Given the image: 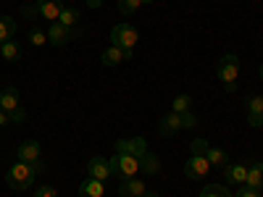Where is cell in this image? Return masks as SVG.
I'll use <instances>...</instances> for the list:
<instances>
[{
    "label": "cell",
    "instance_id": "37",
    "mask_svg": "<svg viewBox=\"0 0 263 197\" xmlns=\"http://www.w3.org/2000/svg\"><path fill=\"white\" fill-rule=\"evenodd\" d=\"M147 3H156V0H142V6H147Z\"/></svg>",
    "mask_w": 263,
    "mask_h": 197
},
{
    "label": "cell",
    "instance_id": "21",
    "mask_svg": "<svg viewBox=\"0 0 263 197\" xmlns=\"http://www.w3.org/2000/svg\"><path fill=\"white\" fill-rule=\"evenodd\" d=\"M13 34H16V21L11 16H0V45L8 42Z\"/></svg>",
    "mask_w": 263,
    "mask_h": 197
},
{
    "label": "cell",
    "instance_id": "19",
    "mask_svg": "<svg viewBox=\"0 0 263 197\" xmlns=\"http://www.w3.org/2000/svg\"><path fill=\"white\" fill-rule=\"evenodd\" d=\"M140 171L147 173V176L158 173V171H161V161H158V155H153V152H145V155L140 158Z\"/></svg>",
    "mask_w": 263,
    "mask_h": 197
},
{
    "label": "cell",
    "instance_id": "1",
    "mask_svg": "<svg viewBox=\"0 0 263 197\" xmlns=\"http://www.w3.org/2000/svg\"><path fill=\"white\" fill-rule=\"evenodd\" d=\"M34 168H32V163H24V161H18V163H13L11 168H8V176H6V182H8V187L11 189H18V192H24V189H29L32 184H34Z\"/></svg>",
    "mask_w": 263,
    "mask_h": 197
},
{
    "label": "cell",
    "instance_id": "9",
    "mask_svg": "<svg viewBox=\"0 0 263 197\" xmlns=\"http://www.w3.org/2000/svg\"><path fill=\"white\" fill-rule=\"evenodd\" d=\"M18 161H24V163H37L40 161V155H42V147H40V142H34V140H27V142H21L18 145Z\"/></svg>",
    "mask_w": 263,
    "mask_h": 197
},
{
    "label": "cell",
    "instance_id": "11",
    "mask_svg": "<svg viewBox=\"0 0 263 197\" xmlns=\"http://www.w3.org/2000/svg\"><path fill=\"white\" fill-rule=\"evenodd\" d=\"M158 131L163 137H171V134H177V131H182V113H166L158 124Z\"/></svg>",
    "mask_w": 263,
    "mask_h": 197
},
{
    "label": "cell",
    "instance_id": "8",
    "mask_svg": "<svg viewBox=\"0 0 263 197\" xmlns=\"http://www.w3.org/2000/svg\"><path fill=\"white\" fill-rule=\"evenodd\" d=\"M69 40H74V32L69 27H63L61 21H53L50 29H48V42L50 45H66Z\"/></svg>",
    "mask_w": 263,
    "mask_h": 197
},
{
    "label": "cell",
    "instance_id": "39",
    "mask_svg": "<svg viewBox=\"0 0 263 197\" xmlns=\"http://www.w3.org/2000/svg\"><path fill=\"white\" fill-rule=\"evenodd\" d=\"M87 3H90V0H87Z\"/></svg>",
    "mask_w": 263,
    "mask_h": 197
},
{
    "label": "cell",
    "instance_id": "38",
    "mask_svg": "<svg viewBox=\"0 0 263 197\" xmlns=\"http://www.w3.org/2000/svg\"><path fill=\"white\" fill-rule=\"evenodd\" d=\"M260 79H263V63H260Z\"/></svg>",
    "mask_w": 263,
    "mask_h": 197
},
{
    "label": "cell",
    "instance_id": "30",
    "mask_svg": "<svg viewBox=\"0 0 263 197\" xmlns=\"http://www.w3.org/2000/svg\"><path fill=\"white\" fill-rule=\"evenodd\" d=\"M234 197H263V194H260V189H250V187H245V184H242V187L237 189V194H234Z\"/></svg>",
    "mask_w": 263,
    "mask_h": 197
},
{
    "label": "cell",
    "instance_id": "20",
    "mask_svg": "<svg viewBox=\"0 0 263 197\" xmlns=\"http://www.w3.org/2000/svg\"><path fill=\"white\" fill-rule=\"evenodd\" d=\"M205 158H208L211 168H213V166H216V168H224V166H229V155H227L224 150H218V147H208Z\"/></svg>",
    "mask_w": 263,
    "mask_h": 197
},
{
    "label": "cell",
    "instance_id": "26",
    "mask_svg": "<svg viewBox=\"0 0 263 197\" xmlns=\"http://www.w3.org/2000/svg\"><path fill=\"white\" fill-rule=\"evenodd\" d=\"M208 147H211V145H208L205 140H200V137L190 142V152H192V155H205V152H208Z\"/></svg>",
    "mask_w": 263,
    "mask_h": 197
},
{
    "label": "cell",
    "instance_id": "22",
    "mask_svg": "<svg viewBox=\"0 0 263 197\" xmlns=\"http://www.w3.org/2000/svg\"><path fill=\"white\" fill-rule=\"evenodd\" d=\"M21 45L18 42H13V40H8V42H3V45H0V55H3L6 61H18L21 58Z\"/></svg>",
    "mask_w": 263,
    "mask_h": 197
},
{
    "label": "cell",
    "instance_id": "18",
    "mask_svg": "<svg viewBox=\"0 0 263 197\" xmlns=\"http://www.w3.org/2000/svg\"><path fill=\"white\" fill-rule=\"evenodd\" d=\"M58 21H61L63 27H69V29L74 32V27L82 21V16H79V11H77V8H71V6H63V11H61ZM74 34H77V32H74Z\"/></svg>",
    "mask_w": 263,
    "mask_h": 197
},
{
    "label": "cell",
    "instance_id": "23",
    "mask_svg": "<svg viewBox=\"0 0 263 197\" xmlns=\"http://www.w3.org/2000/svg\"><path fill=\"white\" fill-rule=\"evenodd\" d=\"M200 197H234V194L227 187H221V184H205L203 192H200Z\"/></svg>",
    "mask_w": 263,
    "mask_h": 197
},
{
    "label": "cell",
    "instance_id": "33",
    "mask_svg": "<svg viewBox=\"0 0 263 197\" xmlns=\"http://www.w3.org/2000/svg\"><path fill=\"white\" fill-rule=\"evenodd\" d=\"M21 13H24L27 18H37V16H40L37 6H32V3H24V6H21Z\"/></svg>",
    "mask_w": 263,
    "mask_h": 197
},
{
    "label": "cell",
    "instance_id": "17",
    "mask_svg": "<svg viewBox=\"0 0 263 197\" xmlns=\"http://www.w3.org/2000/svg\"><path fill=\"white\" fill-rule=\"evenodd\" d=\"M103 182H98V179H87V182H82L79 184V197H103Z\"/></svg>",
    "mask_w": 263,
    "mask_h": 197
},
{
    "label": "cell",
    "instance_id": "24",
    "mask_svg": "<svg viewBox=\"0 0 263 197\" xmlns=\"http://www.w3.org/2000/svg\"><path fill=\"white\" fill-rule=\"evenodd\" d=\"M190 105H192V97L190 95H179V97H174V108H171V111L174 113H184V111H190Z\"/></svg>",
    "mask_w": 263,
    "mask_h": 197
},
{
    "label": "cell",
    "instance_id": "29",
    "mask_svg": "<svg viewBox=\"0 0 263 197\" xmlns=\"http://www.w3.org/2000/svg\"><path fill=\"white\" fill-rule=\"evenodd\" d=\"M34 197H58V192H55V187H50V184H40V187L34 189Z\"/></svg>",
    "mask_w": 263,
    "mask_h": 197
},
{
    "label": "cell",
    "instance_id": "35",
    "mask_svg": "<svg viewBox=\"0 0 263 197\" xmlns=\"http://www.w3.org/2000/svg\"><path fill=\"white\" fill-rule=\"evenodd\" d=\"M6 124H11V116L6 111H0V126H6Z\"/></svg>",
    "mask_w": 263,
    "mask_h": 197
},
{
    "label": "cell",
    "instance_id": "6",
    "mask_svg": "<svg viewBox=\"0 0 263 197\" xmlns=\"http://www.w3.org/2000/svg\"><path fill=\"white\" fill-rule=\"evenodd\" d=\"M116 152H121V155H135V158H142L145 152H147V142H145V137L119 140V142H116Z\"/></svg>",
    "mask_w": 263,
    "mask_h": 197
},
{
    "label": "cell",
    "instance_id": "10",
    "mask_svg": "<svg viewBox=\"0 0 263 197\" xmlns=\"http://www.w3.org/2000/svg\"><path fill=\"white\" fill-rule=\"evenodd\" d=\"M37 11H40L42 18L58 21V16L63 11V0H37Z\"/></svg>",
    "mask_w": 263,
    "mask_h": 197
},
{
    "label": "cell",
    "instance_id": "16",
    "mask_svg": "<svg viewBox=\"0 0 263 197\" xmlns=\"http://www.w3.org/2000/svg\"><path fill=\"white\" fill-rule=\"evenodd\" d=\"M245 187H250V189H263V163H253V166H248Z\"/></svg>",
    "mask_w": 263,
    "mask_h": 197
},
{
    "label": "cell",
    "instance_id": "5",
    "mask_svg": "<svg viewBox=\"0 0 263 197\" xmlns=\"http://www.w3.org/2000/svg\"><path fill=\"white\" fill-rule=\"evenodd\" d=\"M208 171H211V163L205 155H190V161L184 163V176L187 179H205L208 176Z\"/></svg>",
    "mask_w": 263,
    "mask_h": 197
},
{
    "label": "cell",
    "instance_id": "31",
    "mask_svg": "<svg viewBox=\"0 0 263 197\" xmlns=\"http://www.w3.org/2000/svg\"><path fill=\"white\" fill-rule=\"evenodd\" d=\"M195 124H197L195 113H192V111H184V113H182V129H192Z\"/></svg>",
    "mask_w": 263,
    "mask_h": 197
},
{
    "label": "cell",
    "instance_id": "12",
    "mask_svg": "<svg viewBox=\"0 0 263 197\" xmlns=\"http://www.w3.org/2000/svg\"><path fill=\"white\" fill-rule=\"evenodd\" d=\"M224 179H227V184H245V179H248V166H242V163H229V166H224Z\"/></svg>",
    "mask_w": 263,
    "mask_h": 197
},
{
    "label": "cell",
    "instance_id": "14",
    "mask_svg": "<svg viewBox=\"0 0 263 197\" xmlns=\"http://www.w3.org/2000/svg\"><path fill=\"white\" fill-rule=\"evenodd\" d=\"M119 192H121V197H145L147 194V187H145V182H140L135 176V179H124V184L119 187Z\"/></svg>",
    "mask_w": 263,
    "mask_h": 197
},
{
    "label": "cell",
    "instance_id": "13",
    "mask_svg": "<svg viewBox=\"0 0 263 197\" xmlns=\"http://www.w3.org/2000/svg\"><path fill=\"white\" fill-rule=\"evenodd\" d=\"M126 58H132V50H124V48H116V45H111L108 50H103V55H100L103 66H119V63L126 61Z\"/></svg>",
    "mask_w": 263,
    "mask_h": 197
},
{
    "label": "cell",
    "instance_id": "25",
    "mask_svg": "<svg viewBox=\"0 0 263 197\" xmlns=\"http://www.w3.org/2000/svg\"><path fill=\"white\" fill-rule=\"evenodd\" d=\"M140 6H142V0H119V11H121L124 16L135 13V11H137Z\"/></svg>",
    "mask_w": 263,
    "mask_h": 197
},
{
    "label": "cell",
    "instance_id": "3",
    "mask_svg": "<svg viewBox=\"0 0 263 197\" xmlns=\"http://www.w3.org/2000/svg\"><path fill=\"white\" fill-rule=\"evenodd\" d=\"M137 40H140V34H137V29L132 24H116L114 32H111V45L124 48V50H132L137 45Z\"/></svg>",
    "mask_w": 263,
    "mask_h": 197
},
{
    "label": "cell",
    "instance_id": "28",
    "mask_svg": "<svg viewBox=\"0 0 263 197\" xmlns=\"http://www.w3.org/2000/svg\"><path fill=\"white\" fill-rule=\"evenodd\" d=\"M29 42H32L34 48H42V45L48 42V34H45V32H40V29H34V32L29 34Z\"/></svg>",
    "mask_w": 263,
    "mask_h": 197
},
{
    "label": "cell",
    "instance_id": "32",
    "mask_svg": "<svg viewBox=\"0 0 263 197\" xmlns=\"http://www.w3.org/2000/svg\"><path fill=\"white\" fill-rule=\"evenodd\" d=\"M8 116H11V124H24V119H27V111H24V108H16V111H11Z\"/></svg>",
    "mask_w": 263,
    "mask_h": 197
},
{
    "label": "cell",
    "instance_id": "36",
    "mask_svg": "<svg viewBox=\"0 0 263 197\" xmlns=\"http://www.w3.org/2000/svg\"><path fill=\"white\" fill-rule=\"evenodd\" d=\"M145 197H161V194H158V192H147Z\"/></svg>",
    "mask_w": 263,
    "mask_h": 197
},
{
    "label": "cell",
    "instance_id": "4",
    "mask_svg": "<svg viewBox=\"0 0 263 197\" xmlns=\"http://www.w3.org/2000/svg\"><path fill=\"white\" fill-rule=\"evenodd\" d=\"M216 71H218V79H221L224 84H234V79H237V74H239V61H237V55H234V53H227L221 61H218Z\"/></svg>",
    "mask_w": 263,
    "mask_h": 197
},
{
    "label": "cell",
    "instance_id": "2",
    "mask_svg": "<svg viewBox=\"0 0 263 197\" xmlns=\"http://www.w3.org/2000/svg\"><path fill=\"white\" fill-rule=\"evenodd\" d=\"M108 163H111V173L119 176L121 182L124 179H135L137 171H140V158H135V155H121V152H116Z\"/></svg>",
    "mask_w": 263,
    "mask_h": 197
},
{
    "label": "cell",
    "instance_id": "7",
    "mask_svg": "<svg viewBox=\"0 0 263 197\" xmlns=\"http://www.w3.org/2000/svg\"><path fill=\"white\" fill-rule=\"evenodd\" d=\"M87 173H90L92 179H98V182H105V179L114 176V173H111V163H108L105 158H100V155L90 158V163H87Z\"/></svg>",
    "mask_w": 263,
    "mask_h": 197
},
{
    "label": "cell",
    "instance_id": "34",
    "mask_svg": "<svg viewBox=\"0 0 263 197\" xmlns=\"http://www.w3.org/2000/svg\"><path fill=\"white\" fill-rule=\"evenodd\" d=\"M248 124H250L253 129H258V126H263V116H255V113H248Z\"/></svg>",
    "mask_w": 263,
    "mask_h": 197
},
{
    "label": "cell",
    "instance_id": "27",
    "mask_svg": "<svg viewBox=\"0 0 263 197\" xmlns=\"http://www.w3.org/2000/svg\"><path fill=\"white\" fill-rule=\"evenodd\" d=\"M248 113H255V116H263V97L255 95L248 100Z\"/></svg>",
    "mask_w": 263,
    "mask_h": 197
},
{
    "label": "cell",
    "instance_id": "15",
    "mask_svg": "<svg viewBox=\"0 0 263 197\" xmlns=\"http://www.w3.org/2000/svg\"><path fill=\"white\" fill-rule=\"evenodd\" d=\"M16 108H21L18 105V90L16 87H6V90L0 92V111L11 113V111H16Z\"/></svg>",
    "mask_w": 263,
    "mask_h": 197
}]
</instances>
